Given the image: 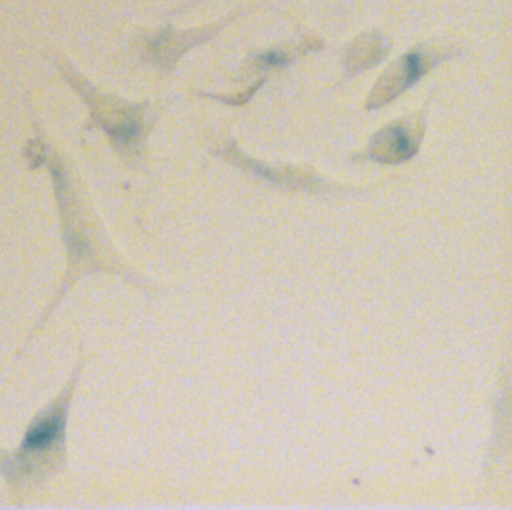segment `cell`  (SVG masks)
<instances>
[{
    "mask_svg": "<svg viewBox=\"0 0 512 510\" xmlns=\"http://www.w3.org/2000/svg\"><path fill=\"white\" fill-rule=\"evenodd\" d=\"M74 382L76 376L50 406L32 418L14 452L0 450V474L14 496L26 494L56 470L64 452V432Z\"/></svg>",
    "mask_w": 512,
    "mask_h": 510,
    "instance_id": "obj_1",
    "label": "cell"
}]
</instances>
